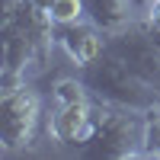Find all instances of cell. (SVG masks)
Returning a JSON list of instances; mask_svg holds the SVG:
<instances>
[{
  "instance_id": "5",
  "label": "cell",
  "mask_w": 160,
  "mask_h": 160,
  "mask_svg": "<svg viewBox=\"0 0 160 160\" xmlns=\"http://www.w3.org/2000/svg\"><path fill=\"white\" fill-rule=\"evenodd\" d=\"M106 32L99 29V26H93L90 19H80V22H71V26H58V45L68 51V58L77 61L80 68L90 61H96L106 45H109V38H102Z\"/></svg>"
},
{
  "instance_id": "1",
  "label": "cell",
  "mask_w": 160,
  "mask_h": 160,
  "mask_svg": "<svg viewBox=\"0 0 160 160\" xmlns=\"http://www.w3.org/2000/svg\"><path fill=\"white\" fill-rule=\"evenodd\" d=\"M83 83H87V90L93 96H99L102 102L125 106V109L144 112V109H151L154 102H160V93L151 83H144L115 51H109V45H106V51L96 61L83 64Z\"/></svg>"
},
{
  "instance_id": "4",
  "label": "cell",
  "mask_w": 160,
  "mask_h": 160,
  "mask_svg": "<svg viewBox=\"0 0 160 160\" xmlns=\"http://www.w3.org/2000/svg\"><path fill=\"white\" fill-rule=\"evenodd\" d=\"M109 51H115L131 71H135L144 83H151L160 93V45L151 38V32L144 29V19L125 26L109 35Z\"/></svg>"
},
{
  "instance_id": "8",
  "label": "cell",
  "mask_w": 160,
  "mask_h": 160,
  "mask_svg": "<svg viewBox=\"0 0 160 160\" xmlns=\"http://www.w3.org/2000/svg\"><path fill=\"white\" fill-rule=\"evenodd\" d=\"M141 157H160V102H154L151 109H144Z\"/></svg>"
},
{
  "instance_id": "3",
  "label": "cell",
  "mask_w": 160,
  "mask_h": 160,
  "mask_svg": "<svg viewBox=\"0 0 160 160\" xmlns=\"http://www.w3.org/2000/svg\"><path fill=\"white\" fill-rule=\"evenodd\" d=\"M38 118H42V106L26 83L10 93H0V151L16 154L29 148L35 141Z\"/></svg>"
},
{
  "instance_id": "13",
  "label": "cell",
  "mask_w": 160,
  "mask_h": 160,
  "mask_svg": "<svg viewBox=\"0 0 160 160\" xmlns=\"http://www.w3.org/2000/svg\"><path fill=\"white\" fill-rule=\"evenodd\" d=\"M151 3H160V0H151Z\"/></svg>"
},
{
  "instance_id": "6",
  "label": "cell",
  "mask_w": 160,
  "mask_h": 160,
  "mask_svg": "<svg viewBox=\"0 0 160 160\" xmlns=\"http://www.w3.org/2000/svg\"><path fill=\"white\" fill-rule=\"evenodd\" d=\"M93 106L90 102H74V106H58L55 118H51V138L68 148H80L90 138L93 128Z\"/></svg>"
},
{
  "instance_id": "12",
  "label": "cell",
  "mask_w": 160,
  "mask_h": 160,
  "mask_svg": "<svg viewBox=\"0 0 160 160\" xmlns=\"http://www.w3.org/2000/svg\"><path fill=\"white\" fill-rule=\"evenodd\" d=\"M32 3H35L38 10H45V13H48V10H51V3H55V0H32Z\"/></svg>"
},
{
  "instance_id": "14",
  "label": "cell",
  "mask_w": 160,
  "mask_h": 160,
  "mask_svg": "<svg viewBox=\"0 0 160 160\" xmlns=\"http://www.w3.org/2000/svg\"><path fill=\"white\" fill-rule=\"evenodd\" d=\"M148 3H151V0H148Z\"/></svg>"
},
{
  "instance_id": "2",
  "label": "cell",
  "mask_w": 160,
  "mask_h": 160,
  "mask_svg": "<svg viewBox=\"0 0 160 160\" xmlns=\"http://www.w3.org/2000/svg\"><path fill=\"white\" fill-rule=\"evenodd\" d=\"M141 138H144V112L106 102L93 112L90 138L80 144V151L90 157H112V160L141 157Z\"/></svg>"
},
{
  "instance_id": "10",
  "label": "cell",
  "mask_w": 160,
  "mask_h": 160,
  "mask_svg": "<svg viewBox=\"0 0 160 160\" xmlns=\"http://www.w3.org/2000/svg\"><path fill=\"white\" fill-rule=\"evenodd\" d=\"M51 96H55L58 106H74V102H87V83L83 77H64L55 83V90H51Z\"/></svg>"
},
{
  "instance_id": "11",
  "label": "cell",
  "mask_w": 160,
  "mask_h": 160,
  "mask_svg": "<svg viewBox=\"0 0 160 160\" xmlns=\"http://www.w3.org/2000/svg\"><path fill=\"white\" fill-rule=\"evenodd\" d=\"M144 29H148L151 38L160 45V3H151V13L144 16Z\"/></svg>"
},
{
  "instance_id": "7",
  "label": "cell",
  "mask_w": 160,
  "mask_h": 160,
  "mask_svg": "<svg viewBox=\"0 0 160 160\" xmlns=\"http://www.w3.org/2000/svg\"><path fill=\"white\" fill-rule=\"evenodd\" d=\"M87 19L112 35L135 22V0H87Z\"/></svg>"
},
{
  "instance_id": "9",
  "label": "cell",
  "mask_w": 160,
  "mask_h": 160,
  "mask_svg": "<svg viewBox=\"0 0 160 160\" xmlns=\"http://www.w3.org/2000/svg\"><path fill=\"white\" fill-rule=\"evenodd\" d=\"M48 16L55 22V29L58 26L80 22V19H87V0H55L51 10H48Z\"/></svg>"
}]
</instances>
